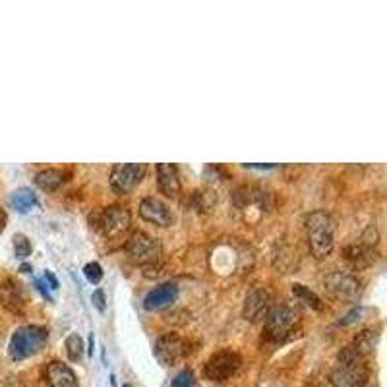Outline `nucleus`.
Instances as JSON below:
<instances>
[{"instance_id":"obj_1","label":"nucleus","mask_w":387,"mask_h":387,"mask_svg":"<svg viewBox=\"0 0 387 387\" xmlns=\"http://www.w3.org/2000/svg\"><path fill=\"white\" fill-rule=\"evenodd\" d=\"M368 377L366 358L349 345L337 356V364L329 372V384L331 387H366Z\"/></svg>"},{"instance_id":"obj_2","label":"nucleus","mask_w":387,"mask_h":387,"mask_svg":"<svg viewBox=\"0 0 387 387\" xmlns=\"http://www.w3.org/2000/svg\"><path fill=\"white\" fill-rule=\"evenodd\" d=\"M335 219L327 211H314L306 217L308 246L316 260L327 258L335 246Z\"/></svg>"},{"instance_id":"obj_3","label":"nucleus","mask_w":387,"mask_h":387,"mask_svg":"<svg viewBox=\"0 0 387 387\" xmlns=\"http://www.w3.org/2000/svg\"><path fill=\"white\" fill-rule=\"evenodd\" d=\"M49 341V331L41 325H23L18 327L10 339L8 355L12 360H25L37 355Z\"/></svg>"},{"instance_id":"obj_4","label":"nucleus","mask_w":387,"mask_h":387,"mask_svg":"<svg viewBox=\"0 0 387 387\" xmlns=\"http://www.w3.org/2000/svg\"><path fill=\"white\" fill-rule=\"evenodd\" d=\"M296 324H298V308L291 302L277 304L263 320L265 339L272 343H283L289 335L293 333Z\"/></svg>"},{"instance_id":"obj_5","label":"nucleus","mask_w":387,"mask_h":387,"mask_svg":"<svg viewBox=\"0 0 387 387\" xmlns=\"http://www.w3.org/2000/svg\"><path fill=\"white\" fill-rule=\"evenodd\" d=\"M91 221V227L95 230H99L103 236H120L124 230H128L130 227V213L120 206H109L105 210L95 211L93 215L89 217Z\"/></svg>"},{"instance_id":"obj_6","label":"nucleus","mask_w":387,"mask_h":387,"mask_svg":"<svg viewBox=\"0 0 387 387\" xmlns=\"http://www.w3.org/2000/svg\"><path fill=\"white\" fill-rule=\"evenodd\" d=\"M146 173V163H118L111 170L109 186H111V190L115 194L124 196V194H130L144 180Z\"/></svg>"},{"instance_id":"obj_7","label":"nucleus","mask_w":387,"mask_h":387,"mask_svg":"<svg viewBox=\"0 0 387 387\" xmlns=\"http://www.w3.org/2000/svg\"><path fill=\"white\" fill-rule=\"evenodd\" d=\"M126 252H128V258L137 265H151L161 258V242L153 236H149L147 232L137 230L130 236V241L126 244Z\"/></svg>"},{"instance_id":"obj_8","label":"nucleus","mask_w":387,"mask_h":387,"mask_svg":"<svg viewBox=\"0 0 387 387\" xmlns=\"http://www.w3.org/2000/svg\"><path fill=\"white\" fill-rule=\"evenodd\" d=\"M325 289L327 293L331 294L337 300H343V302H355L360 296V281L358 277L353 275V273H345V272H333L329 275H325L324 279Z\"/></svg>"},{"instance_id":"obj_9","label":"nucleus","mask_w":387,"mask_h":387,"mask_svg":"<svg viewBox=\"0 0 387 387\" xmlns=\"http://www.w3.org/2000/svg\"><path fill=\"white\" fill-rule=\"evenodd\" d=\"M241 364V356L234 351H219L210 356V360L206 362V368H203V374L210 382H227L230 376L236 374Z\"/></svg>"},{"instance_id":"obj_10","label":"nucleus","mask_w":387,"mask_h":387,"mask_svg":"<svg viewBox=\"0 0 387 387\" xmlns=\"http://www.w3.org/2000/svg\"><path fill=\"white\" fill-rule=\"evenodd\" d=\"M153 355L163 366H175L188 355V343L177 333L161 335L155 341Z\"/></svg>"},{"instance_id":"obj_11","label":"nucleus","mask_w":387,"mask_h":387,"mask_svg":"<svg viewBox=\"0 0 387 387\" xmlns=\"http://www.w3.org/2000/svg\"><path fill=\"white\" fill-rule=\"evenodd\" d=\"M273 308V296L267 289H254L246 300H244V308H242V316L244 320H248L250 324H262L265 316L269 314Z\"/></svg>"},{"instance_id":"obj_12","label":"nucleus","mask_w":387,"mask_h":387,"mask_svg":"<svg viewBox=\"0 0 387 387\" xmlns=\"http://www.w3.org/2000/svg\"><path fill=\"white\" fill-rule=\"evenodd\" d=\"M140 217L157 227H170L173 225V213L165 201L159 198H146L140 203Z\"/></svg>"},{"instance_id":"obj_13","label":"nucleus","mask_w":387,"mask_h":387,"mask_svg":"<svg viewBox=\"0 0 387 387\" xmlns=\"http://www.w3.org/2000/svg\"><path fill=\"white\" fill-rule=\"evenodd\" d=\"M178 298V287L175 283H163L155 289H151L144 298V308L153 312V310H163Z\"/></svg>"},{"instance_id":"obj_14","label":"nucleus","mask_w":387,"mask_h":387,"mask_svg":"<svg viewBox=\"0 0 387 387\" xmlns=\"http://www.w3.org/2000/svg\"><path fill=\"white\" fill-rule=\"evenodd\" d=\"M45 382H47V387H80L72 368L60 360H53L47 364Z\"/></svg>"},{"instance_id":"obj_15","label":"nucleus","mask_w":387,"mask_h":387,"mask_svg":"<svg viewBox=\"0 0 387 387\" xmlns=\"http://www.w3.org/2000/svg\"><path fill=\"white\" fill-rule=\"evenodd\" d=\"M376 258V248L366 246V244H362V242H355V244H351V246H346L345 248V260L351 263L355 269H366L370 265H374Z\"/></svg>"},{"instance_id":"obj_16","label":"nucleus","mask_w":387,"mask_h":387,"mask_svg":"<svg viewBox=\"0 0 387 387\" xmlns=\"http://www.w3.org/2000/svg\"><path fill=\"white\" fill-rule=\"evenodd\" d=\"M157 184L161 194H165L168 198H175L178 192H180L178 168L173 163H161V165H157Z\"/></svg>"},{"instance_id":"obj_17","label":"nucleus","mask_w":387,"mask_h":387,"mask_svg":"<svg viewBox=\"0 0 387 387\" xmlns=\"http://www.w3.org/2000/svg\"><path fill=\"white\" fill-rule=\"evenodd\" d=\"M66 182V173L60 168H43L35 175V184L45 192H54Z\"/></svg>"},{"instance_id":"obj_18","label":"nucleus","mask_w":387,"mask_h":387,"mask_svg":"<svg viewBox=\"0 0 387 387\" xmlns=\"http://www.w3.org/2000/svg\"><path fill=\"white\" fill-rule=\"evenodd\" d=\"M293 294L294 298L298 300V302H302L304 306H308L310 310H316V312H322L325 308L324 300L318 296V294L312 291V289H308L306 285L302 283H294L293 285Z\"/></svg>"},{"instance_id":"obj_19","label":"nucleus","mask_w":387,"mask_h":387,"mask_svg":"<svg viewBox=\"0 0 387 387\" xmlns=\"http://www.w3.org/2000/svg\"><path fill=\"white\" fill-rule=\"evenodd\" d=\"M0 298L6 308H10L12 312H20L23 306V296H21L20 285L14 281H6V285L0 289Z\"/></svg>"},{"instance_id":"obj_20","label":"nucleus","mask_w":387,"mask_h":387,"mask_svg":"<svg viewBox=\"0 0 387 387\" xmlns=\"http://www.w3.org/2000/svg\"><path fill=\"white\" fill-rule=\"evenodd\" d=\"M377 339H379V333H377L376 329H364V331H360V333L356 335L355 343L351 346L355 349L358 355L366 358L368 355L374 353V349H376L377 345Z\"/></svg>"},{"instance_id":"obj_21","label":"nucleus","mask_w":387,"mask_h":387,"mask_svg":"<svg viewBox=\"0 0 387 387\" xmlns=\"http://www.w3.org/2000/svg\"><path fill=\"white\" fill-rule=\"evenodd\" d=\"M10 203L14 206V210L20 211V213H27L37 206V196L35 192H32L30 188H20L16 192H12Z\"/></svg>"},{"instance_id":"obj_22","label":"nucleus","mask_w":387,"mask_h":387,"mask_svg":"<svg viewBox=\"0 0 387 387\" xmlns=\"http://www.w3.org/2000/svg\"><path fill=\"white\" fill-rule=\"evenodd\" d=\"M215 203H217V194L211 192V190H196V192L192 194V206H194V210L199 211V213H208V211H211L215 208Z\"/></svg>"},{"instance_id":"obj_23","label":"nucleus","mask_w":387,"mask_h":387,"mask_svg":"<svg viewBox=\"0 0 387 387\" xmlns=\"http://www.w3.org/2000/svg\"><path fill=\"white\" fill-rule=\"evenodd\" d=\"M64 346H66V355H68V358H70L72 362H80V360H82L85 346H84V339H82L80 335L78 333L68 335Z\"/></svg>"},{"instance_id":"obj_24","label":"nucleus","mask_w":387,"mask_h":387,"mask_svg":"<svg viewBox=\"0 0 387 387\" xmlns=\"http://www.w3.org/2000/svg\"><path fill=\"white\" fill-rule=\"evenodd\" d=\"M14 254H16V258H20V260H25V258H30L32 256V242L30 239L25 236V234H14Z\"/></svg>"},{"instance_id":"obj_25","label":"nucleus","mask_w":387,"mask_h":387,"mask_svg":"<svg viewBox=\"0 0 387 387\" xmlns=\"http://www.w3.org/2000/svg\"><path fill=\"white\" fill-rule=\"evenodd\" d=\"M196 374L192 370H182L173 377V387H194L196 386Z\"/></svg>"},{"instance_id":"obj_26","label":"nucleus","mask_w":387,"mask_h":387,"mask_svg":"<svg viewBox=\"0 0 387 387\" xmlns=\"http://www.w3.org/2000/svg\"><path fill=\"white\" fill-rule=\"evenodd\" d=\"M84 275H85V279H87V281L93 283V285H97V283L103 279V267H101V265H99L97 262L85 263Z\"/></svg>"},{"instance_id":"obj_27","label":"nucleus","mask_w":387,"mask_h":387,"mask_svg":"<svg viewBox=\"0 0 387 387\" xmlns=\"http://www.w3.org/2000/svg\"><path fill=\"white\" fill-rule=\"evenodd\" d=\"M91 302H93V306L99 310V312H105L107 310V296H105V291L103 289H97V291H93V294H91Z\"/></svg>"},{"instance_id":"obj_28","label":"nucleus","mask_w":387,"mask_h":387,"mask_svg":"<svg viewBox=\"0 0 387 387\" xmlns=\"http://www.w3.org/2000/svg\"><path fill=\"white\" fill-rule=\"evenodd\" d=\"M362 314H364V308H355V310H351L345 318H341V320H339V324L341 325L355 324V322H358V320L362 318Z\"/></svg>"},{"instance_id":"obj_29","label":"nucleus","mask_w":387,"mask_h":387,"mask_svg":"<svg viewBox=\"0 0 387 387\" xmlns=\"http://www.w3.org/2000/svg\"><path fill=\"white\" fill-rule=\"evenodd\" d=\"M49 285L43 281V279H35V289L43 294V298H47L49 302H53V294H51V289H47Z\"/></svg>"},{"instance_id":"obj_30","label":"nucleus","mask_w":387,"mask_h":387,"mask_svg":"<svg viewBox=\"0 0 387 387\" xmlns=\"http://www.w3.org/2000/svg\"><path fill=\"white\" fill-rule=\"evenodd\" d=\"M45 283H49V289H51V291H56V289H58V279H56L51 272H45Z\"/></svg>"},{"instance_id":"obj_31","label":"nucleus","mask_w":387,"mask_h":387,"mask_svg":"<svg viewBox=\"0 0 387 387\" xmlns=\"http://www.w3.org/2000/svg\"><path fill=\"white\" fill-rule=\"evenodd\" d=\"M6 213H4V210H0V232L4 230V227H6Z\"/></svg>"},{"instance_id":"obj_32","label":"nucleus","mask_w":387,"mask_h":387,"mask_svg":"<svg viewBox=\"0 0 387 387\" xmlns=\"http://www.w3.org/2000/svg\"><path fill=\"white\" fill-rule=\"evenodd\" d=\"M93 345H95V337L93 333H89V349H87L89 356H93Z\"/></svg>"},{"instance_id":"obj_33","label":"nucleus","mask_w":387,"mask_h":387,"mask_svg":"<svg viewBox=\"0 0 387 387\" xmlns=\"http://www.w3.org/2000/svg\"><path fill=\"white\" fill-rule=\"evenodd\" d=\"M20 272L21 273H32L33 272V267L30 265V263H21L20 265Z\"/></svg>"},{"instance_id":"obj_34","label":"nucleus","mask_w":387,"mask_h":387,"mask_svg":"<svg viewBox=\"0 0 387 387\" xmlns=\"http://www.w3.org/2000/svg\"><path fill=\"white\" fill-rule=\"evenodd\" d=\"M122 387H134V386H132V384H124V386H122Z\"/></svg>"}]
</instances>
